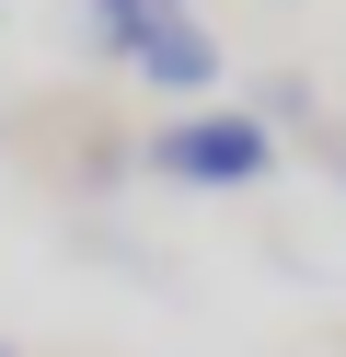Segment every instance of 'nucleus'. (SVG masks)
Returning <instances> with one entry per match:
<instances>
[{
  "label": "nucleus",
  "instance_id": "nucleus-1",
  "mask_svg": "<svg viewBox=\"0 0 346 357\" xmlns=\"http://www.w3.org/2000/svg\"><path fill=\"white\" fill-rule=\"evenodd\" d=\"M81 35H92L104 70L150 81V93H208L219 81V35L185 0H81Z\"/></svg>",
  "mask_w": 346,
  "mask_h": 357
},
{
  "label": "nucleus",
  "instance_id": "nucleus-2",
  "mask_svg": "<svg viewBox=\"0 0 346 357\" xmlns=\"http://www.w3.org/2000/svg\"><path fill=\"white\" fill-rule=\"evenodd\" d=\"M138 162L161 173V185H196V196H231V185H266L277 173V127L254 116V104H196V116H173Z\"/></svg>",
  "mask_w": 346,
  "mask_h": 357
},
{
  "label": "nucleus",
  "instance_id": "nucleus-3",
  "mask_svg": "<svg viewBox=\"0 0 346 357\" xmlns=\"http://www.w3.org/2000/svg\"><path fill=\"white\" fill-rule=\"evenodd\" d=\"M0 357H12V346H0Z\"/></svg>",
  "mask_w": 346,
  "mask_h": 357
}]
</instances>
